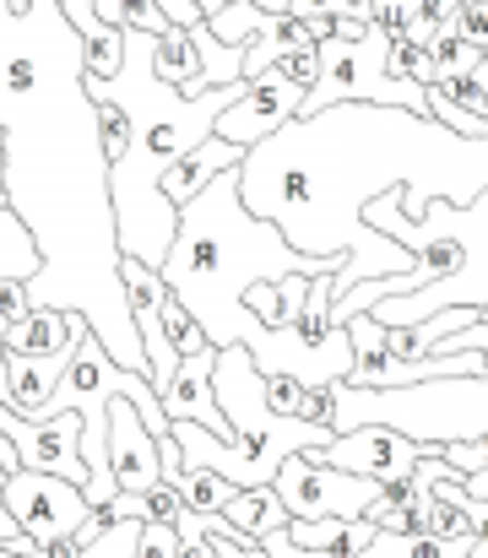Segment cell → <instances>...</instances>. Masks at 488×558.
<instances>
[{
	"instance_id": "b9f144b4",
	"label": "cell",
	"mask_w": 488,
	"mask_h": 558,
	"mask_svg": "<svg viewBox=\"0 0 488 558\" xmlns=\"http://www.w3.org/2000/svg\"><path fill=\"white\" fill-rule=\"evenodd\" d=\"M195 5H201V16H217V11H223V5H234V0H195Z\"/></svg>"
},
{
	"instance_id": "4fadbf2b",
	"label": "cell",
	"mask_w": 488,
	"mask_h": 558,
	"mask_svg": "<svg viewBox=\"0 0 488 558\" xmlns=\"http://www.w3.org/2000/svg\"><path fill=\"white\" fill-rule=\"evenodd\" d=\"M217 353L223 348H201V353H190V359H179V374L163 385V412H168V423H179V417H190V423H206L217 439H234V423H228V412H223V401H217Z\"/></svg>"
},
{
	"instance_id": "f35d334b",
	"label": "cell",
	"mask_w": 488,
	"mask_h": 558,
	"mask_svg": "<svg viewBox=\"0 0 488 558\" xmlns=\"http://www.w3.org/2000/svg\"><path fill=\"white\" fill-rule=\"evenodd\" d=\"M158 5H163V16H168L174 27H201V22H206L195 0H158Z\"/></svg>"
},
{
	"instance_id": "8992f818",
	"label": "cell",
	"mask_w": 488,
	"mask_h": 558,
	"mask_svg": "<svg viewBox=\"0 0 488 558\" xmlns=\"http://www.w3.org/2000/svg\"><path fill=\"white\" fill-rule=\"evenodd\" d=\"M331 104H396V109H418L429 114V87L424 82H402L391 71V33H380L369 22L364 38H342L331 33L321 44V76L299 109V120L321 114Z\"/></svg>"
},
{
	"instance_id": "d6a6232c",
	"label": "cell",
	"mask_w": 488,
	"mask_h": 558,
	"mask_svg": "<svg viewBox=\"0 0 488 558\" xmlns=\"http://www.w3.org/2000/svg\"><path fill=\"white\" fill-rule=\"evenodd\" d=\"M467 348H473V353H484V359H488V320H478V326H467V331H445V337H440V342H435L429 353H467Z\"/></svg>"
},
{
	"instance_id": "ba28073f",
	"label": "cell",
	"mask_w": 488,
	"mask_h": 558,
	"mask_svg": "<svg viewBox=\"0 0 488 558\" xmlns=\"http://www.w3.org/2000/svg\"><path fill=\"white\" fill-rule=\"evenodd\" d=\"M11 515L22 532H33L38 543H60V537H76L87 521H93V499L82 483L71 477H55V472H33V466H16L5 483H0Z\"/></svg>"
},
{
	"instance_id": "ee69618b",
	"label": "cell",
	"mask_w": 488,
	"mask_h": 558,
	"mask_svg": "<svg viewBox=\"0 0 488 558\" xmlns=\"http://www.w3.org/2000/svg\"><path fill=\"white\" fill-rule=\"evenodd\" d=\"M0 5H5V11H27L33 0H0Z\"/></svg>"
},
{
	"instance_id": "2e32d148",
	"label": "cell",
	"mask_w": 488,
	"mask_h": 558,
	"mask_svg": "<svg viewBox=\"0 0 488 558\" xmlns=\"http://www.w3.org/2000/svg\"><path fill=\"white\" fill-rule=\"evenodd\" d=\"M310 288H316V277H283V282H255L250 293H245V310L261 320V326H299V315H305V304H310Z\"/></svg>"
},
{
	"instance_id": "4316f807",
	"label": "cell",
	"mask_w": 488,
	"mask_h": 558,
	"mask_svg": "<svg viewBox=\"0 0 488 558\" xmlns=\"http://www.w3.org/2000/svg\"><path fill=\"white\" fill-rule=\"evenodd\" d=\"M429 114L440 120V125H451V131H462V136H488V120L484 114H473V109H462L456 98H445L440 87H429Z\"/></svg>"
},
{
	"instance_id": "3957f363",
	"label": "cell",
	"mask_w": 488,
	"mask_h": 558,
	"mask_svg": "<svg viewBox=\"0 0 488 558\" xmlns=\"http://www.w3.org/2000/svg\"><path fill=\"white\" fill-rule=\"evenodd\" d=\"M250 82L212 87L201 98L179 93L163 82L153 65V33L126 27V65L120 76H87V93L98 104H120L131 114V147L126 158L109 163V195H115V222H120V255L147 260L163 271L174 239H179V206L163 195V174L190 158L201 142L217 136V114L239 104Z\"/></svg>"
},
{
	"instance_id": "6da1fadb",
	"label": "cell",
	"mask_w": 488,
	"mask_h": 558,
	"mask_svg": "<svg viewBox=\"0 0 488 558\" xmlns=\"http://www.w3.org/2000/svg\"><path fill=\"white\" fill-rule=\"evenodd\" d=\"M0 131L5 206L44 255L38 277H27V299L87 315L93 337L126 369L147 374L120 271L104 109L87 93V38L60 0H33L27 11L0 5Z\"/></svg>"
},
{
	"instance_id": "8d00e7d4",
	"label": "cell",
	"mask_w": 488,
	"mask_h": 558,
	"mask_svg": "<svg viewBox=\"0 0 488 558\" xmlns=\"http://www.w3.org/2000/svg\"><path fill=\"white\" fill-rule=\"evenodd\" d=\"M27 310H33V299H27V282H16V277H0V315L16 326Z\"/></svg>"
},
{
	"instance_id": "7402d4cb",
	"label": "cell",
	"mask_w": 488,
	"mask_h": 558,
	"mask_svg": "<svg viewBox=\"0 0 488 558\" xmlns=\"http://www.w3.org/2000/svg\"><path fill=\"white\" fill-rule=\"evenodd\" d=\"M424 5H429V0H364V16H369L380 33H391V38H418V44H429L435 27L424 22Z\"/></svg>"
},
{
	"instance_id": "8fae6325",
	"label": "cell",
	"mask_w": 488,
	"mask_h": 558,
	"mask_svg": "<svg viewBox=\"0 0 488 558\" xmlns=\"http://www.w3.org/2000/svg\"><path fill=\"white\" fill-rule=\"evenodd\" d=\"M109 466H115L120 494H153L163 483L158 434L147 428L136 401H126V396H115V407H109Z\"/></svg>"
},
{
	"instance_id": "52a82bcc",
	"label": "cell",
	"mask_w": 488,
	"mask_h": 558,
	"mask_svg": "<svg viewBox=\"0 0 488 558\" xmlns=\"http://www.w3.org/2000/svg\"><path fill=\"white\" fill-rule=\"evenodd\" d=\"M321 450H299V456H288L272 488L283 494V505H288L294 521H331V515H336V521H364V515L380 505V483L331 466Z\"/></svg>"
},
{
	"instance_id": "30bf717a",
	"label": "cell",
	"mask_w": 488,
	"mask_h": 558,
	"mask_svg": "<svg viewBox=\"0 0 488 558\" xmlns=\"http://www.w3.org/2000/svg\"><path fill=\"white\" fill-rule=\"evenodd\" d=\"M424 439L391 428V423H358L347 434H336L321 456L342 472H358V477H374V483H391V477H407L418 461H424Z\"/></svg>"
},
{
	"instance_id": "74e56055",
	"label": "cell",
	"mask_w": 488,
	"mask_h": 558,
	"mask_svg": "<svg viewBox=\"0 0 488 558\" xmlns=\"http://www.w3.org/2000/svg\"><path fill=\"white\" fill-rule=\"evenodd\" d=\"M294 16H353L364 11V0H288Z\"/></svg>"
},
{
	"instance_id": "d590c367",
	"label": "cell",
	"mask_w": 488,
	"mask_h": 558,
	"mask_svg": "<svg viewBox=\"0 0 488 558\" xmlns=\"http://www.w3.org/2000/svg\"><path fill=\"white\" fill-rule=\"evenodd\" d=\"M126 16H131V27H142V33H153V38L174 27V22L163 16V5H158V0H126Z\"/></svg>"
},
{
	"instance_id": "d4e9b609",
	"label": "cell",
	"mask_w": 488,
	"mask_h": 558,
	"mask_svg": "<svg viewBox=\"0 0 488 558\" xmlns=\"http://www.w3.org/2000/svg\"><path fill=\"white\" fill-rule=\"evenodd\" d=\"M163 326H168V342L179 348V359H190V353H201V348H212L206 342V331H201V320L185 310V299L168 288V299H163Z\"/></svg>"
},
{
	"instance_id": "f1b7e54d",
	"label": "cell",
	"mask_w": 488,
	"mask_h": 558,
	"mask_svg": "<svg viewBox=\"0 0 488 558\" xmlns=\"http://www.w3.org/2000/svg\"><path fill=\"white\" fill-rule=\"evenodd\" d=\"M179 526L174 521H147L142 526V548H136V558H179Z\"/></svg>"
},
{
	"instance_id": "d6986e66",
	"label": "cell",
	"mask_w": 488,
	"mask_h": 558,
	"mask_svg": "<svg viewBox=\"0 0 488 558\" xmlns=\"http://www.w3.org/2000/svg\"><path fill=\"white\" fill-rule=\"evenodd\" d=\"M288 532H294V543L299 548H325V554H336V558H347V554H364L369 543H374V521L364 515V521H288Z\"/></svg>"
},
{
	"instance_id": "9c48e42d",
	"label": "cell",
	"mask_w": 488,
	"mask_h": 558,
	"mask_svg": "<svg viewBox=\"0 0 488 558\" xmlns=\"http://www.w3.org/2000/svg\"><path fill=\"white\" fill-rule=\"evenodd\" d=\"M305 98H310V87H305V82H294V76H283V71H266L261 82H250V87L239 93V104H234V109H223V114H217V136L250 153L255 142L277 136L288 120H299Z\"/></svg>"
},
{
	"instance_id": "836d02e7",
	"label": "cell",
	"mask_w": 488,
	"mask_h": 558,
	"mask_svg": "<svg viewBox=\"0 0 488 558\" xmlns=\"http://www.w3.org/2000/svg\"><path fill=\"white\" fill-rule=\"evenodd\" d=\"M299 417H310V423H321V428H331L336 423V385H310L305 390V412ZM336 434V428H331Z\"/></svg>"
},
{
	"instance_id": "7bdbcfd3",
	"label": "cell",
	"mask_w": 488,
	"mask_h": 558,
	"mask_svg": "<svg viewBox=\"0 0 488 558\" xmlns=\"http://www.w3.org/2000/svg\"><path fill=\"white\" fill-rule=\"evenodd\" d=\"M0 206H5V131H0Z\"/></svg>"
},
{
	"instance_id": "e575fe53",
	"label": "cell",
	"mask_w": 488,
	"mask_h": 558,
	"mask_svg": "<svg viewBox=\"0 0 488 558\" xmlns=\"http://www.w3.org/2000/svg\"><path fill=\"white\" fill-rule=\"evenodd\" d=\"M261 548H266V554H272V558H336V554H325V548H299L288 526H277V532H266V537H261Z\"/></svg>"
},
{
	"instance_id": "83f0119b",
	"label": "cell",
	"mask_w": 488,
	"mask_h": 558,
	"mask_svg": "<svg viewBox=\"0 0 488 558\" xmlns=\"http://www.w3.org/2000/svg\"><path fill=\"white\" fill-rule=\"evenodd\" d=\"M305 390H310V385H305L299 374H272V379H266V401H272L283 417H299V412H305Z\"/></svg>"
},
{
	"instance_id": "ffe728a7",
	"label": "cell",
	"mask_w": 488,
	"mask_h": 558,
	"mask_svg": "<svg viewBox=\"0 0 488 558\" xmlns=\"http://www.w3.org/2000/svg\"><path fill=\"white\" fill-rule=\"evenodd\" d=\"M478 537H429V532H374L358 558H473Z\"/></svg>"
},
{
	"instance_id": "277c9868",
	"label": "cell",
	"mask_w": 488,
	"mask_h": 558,
	"mask_svg": "<svg viewBox=\"0 0 488 558\" xmlns=\"http://www.w3.org/2000/svg\"><path fill=\"white\" fill-rule=\"evenodd\" d=\"M347 255H305L288 244V233L245 206L239 169L217 174L195 201L179 206V239L163 260V282L185 299V310L201 320L212 348L245 342L255 315L245 310V293L255 282L283 277H336Z\"/></svg>"
},
{
	"instance_id": "7a4b0ae2",
	"label": "cell",
	"mask_w": 488,
	"mask_h": 558,
	"mask_svg": "<svg viewBox=\"0 0 488 558\" xmlns=\"http://www.w3.org/2000/svg\"><path fill=\"white\" fill-rule=\"evenodd\" d=\"M245 206L272 217L294 250L347 255L331 277L336 299L374 282L418 271L413 250L369 228L364 211L385 190H407L402 217H424L429 201L473 206L488 190V136H462L435 114L396 104H331L310 120H288L277 136L255 142L239 163Z\"/></svg>"
},
{
	"instance_id": "e0dca14e",
	"label": "cell",
	"mask_w": 488,
	"mask_h": 558,
	"mask_svg": "<svg viewBox=\"0 0 488 558\" xmlns=\"http://www.w3.org/2000/svg\"><path fill=\"white\" fill-rule=\"evenodd\" d=\"M153 65H158L163 82H174V87L190 93V98L212 93V87L201 82V49H195V38H190L185 27H168V33L153 38Z\"/></svg>"
},
{
	"instance_id": "484cf974",
	"label": "cell",
	"mask_w": 488,
	"mask_h": 558,
	"mask_svg": "<svg viewBox=\"0 0 488 558\" xmlns=\"http://www.w3.org/2000/svg\"><path fill=\"white\" fill-rule=\"evenodd\" d=\"M391 71H396L402 82H424V87L440 82V76H435V54H429V44H418V38H391Z\"/></svg>"
},
{
	"instance_id": "4dcf8cb0",
	"label": "cell",
	"mask_w": 488,
	"mask_h": 558,
	"mask_svg": "<svg viewBox=\"0 0 488 558\" xmlns=\"http://www.w3.org/2000/svg\"><path fill=\"white\" fill-rule=\"evenodd\" d=\"M104 109V153H109V163L115 158H126V147H131V114L120 109V104H98Z\"/></svg>"
},
{
	"instance_id": "9a60e30c",
	"label": "cell",
	"mask_w": 488,
	"mask_h": 558,
	"mask_svg": "<svg viewBox=\"0 0 488 558\" xmlns=\"http://www.w3.org/2000/svg\"><path fill=\"white\" fill-rule=\"evenodd\" d=\"M71 359H76V353H55V359L5 353V379H11V401H5V407H16V412H27V417H44V407L55 401V390H60V379L71 369Z\"/></svg>"
},
{
	"instance_id": "5b68a950",
	"label": "cell",
	"mask_w": 488,
	"mask_h": 558,
	"mask_svg": "<svg viewBox=\"0 0 488 558\" xmlns=\"http://www.w3.org/2000/svg\"><path fill=\"white\" fill-rule=\"evenodd\" d=\"M413 222V217H407ZM424 239H456L462 244V266L418 293H391L374 304V315L385 326H424L440 310H488V190L473 206L456 201H429V211L413 222Z\"/></svg>"
},
{
	"instance_id": "5bb4252c",
	"label": "cell",
	"mask_w": 488,
	"mask_h": 558,
	"mask_svg": "<svg viewBox=\"0 0 488 558\" xmlns=\"http://www.w3.org/2000/svg\"><path fill=\"white\" fill-rule=\"evenodd\" d=\"M239 163H245V147L212 136V142H201L190 158H179V163L163 174V195H168L174 206H185V201H195L201 190L212 185L217 174H228V169H239Z\"/></svg>"
},
{
	"instance_id": "1f68e13d",
	"label": "cell",
	"mask_w": 488,
	"mask_h": 558,
	"mask_svg": "<svg viewBox=\"0 0 488 558\" xmlns=\"http://www.w3.org/2000/svg\"><path fill=\"white\" fill-rule=\"evenodd\" d=\"M467 44H478L488 54V0H462V11H456V22H451Z\"/></svg>"
},
{
	"instance_id": "60d3db41",
	"label": "cell",
	"mask_w": 488,
	"mask_h": 558,
	"mask_svg": "<svg viewBox=\"0 0 488 558\" xmlns=\"http://www.w3.org/2000/svg\"><path fill=\"white\" fill-rule=\"evenodd\" d=\"M98 5V16L109 22V27H131V16H126V0H93Z\"/></svg>"
},
{
	"instance_id": "bcb514c9",
	"label": "cell",
	"mask_w": 488,
	"mask_h": 558,
	"mask_svg": "<svg viewBox=\"0 0 488 558\" xmlns=\"http://www.w3.org/2000/svg\"><path fill=\"white\" fill-rule=\"evenodd\" d=\"M478 82H484V93H488V60H484V65H478Z\"/></svg>"
},
{
	"instance_id": "cb8c5ba5",
	"label": "cell",
	"mask_w": 488,
	"mask_h": 558,
	"mask_svg": "<svg viewBox=\"0 0 488 558\" xmlns=\"http://www.w3.org/2000/svg\"><path fill=\"white\" fill-rule=\"evenodd\" d=\"M429 54H435V76L445 82V76H467V71H478L488 54L478 44H467L456 27H435V38H429Z\"/></svg>"
},
{
	"instance_id": "603a6c76",
	"label": "cell",
	"mask_w": 488,
	"mask_h": 558,
	"mask_svg": "<svg viewBox=\"0 0 488 558\" xmlns=\"http://www.w3.org/2000/svg\"><path fill=\"white\" fill-rule=\"evenodd\" d=\"M272 16H277V11H261L255 0H234V5H223L217 16H206V22H212V33H217L223 44L250 49V44H255V33H261Z\"/></svg>"
},
{
	"instance_id": "44dd1931",
	"label": "cell",
	"mask_w": 488,
	"mask_h": 558,
	"mask_svg": "<svg viewBox=\"0 0 488 558\" xmlns=\"http://www.w3.org/2000/svg\"><path fill=\"white\" fill-rule=\"evenodd\" d=\"M163 483H174L179 488V499H185V510H195V515H217L234 494H239V483H228L223 472H212V466H195V461H185L174 477H163Z\"/></svg>"
},
{
	"instance_id": "7c38bea8",
	"label": "cell",
	"mask_w": 488,
	"mask_h": 558,
	"mask_svg": "<svg viewBox=\"0 0 488 558\" xmlns=\"http://www.w3.org/2000/svg\"><path fill=\"white\" fill-rule=\"evenodd\" d=\"M126 293H131V315H136V331H142V348H147V379L163 385L179 374V348L168 342V326H163V299H168V282L163 271H153L147 260H126Z\"/></svg>"
},
{
	"instance_id": "ac0fdd59",
	"label": "cell",
	"mask_w": 488,
	"mask_h": 558,
	"mask_svg": "<svg viewBox=\"0 0 488 558\" xmlns=\"http://www.w3.org/2000/svg\"><path fill=\"white\" fill-rule=\"evenodd\" d=\"M223 515H228L234 532H245V537H255V543H261L266 532H277V526L294 521L277 488H239V494L223 505Z\"/></svg>"
},
{
	"instance_id": "f6af8a7d",
	"label": "cell",
	"mask_w": 488,
	"mask_h": 558,
	"mask_svg": "<svg viewBox=\"0 0 488 558\" xmlns=\"http://www.w3.org/2000/svg\"><path fill=\"white\" fill-rule=\"evenodd\" d=\"M0 558H27V554H16V548H11V543H0Z\"/></svg>"
},
{
	"instance_id": "ab89813d",
	"label": "cell",
	"mask_w": 488,
	"mask_h": 558,
	"mask_svg": "<svg viewBox=\"0 0 488 558\" xmlns=\"http://www.w3.org/2000/svg\"><path fill=\"white\" fill-rule=\"evenodd\" d=\"M473 515H478V543H473V558H488V499H473Z\"/></svg>"
},
{
	"instance_id": "f546056e",
	"label": "cell",
	"mask_w": 488,
	"mask_h": 558,
	"mask_svg": "<svg viewBox=\"0 0 488 558\" xmlns=\"http://www.w3.org/2000/svg\"><path fill=\"white\" fill-rule=\"evenodd\" d=\"M445 98H456L462 109H473V114H484L488 120V93H484V82H478V71H467V76H445V82H435Z\"/></svg>"
}]
</instances>
